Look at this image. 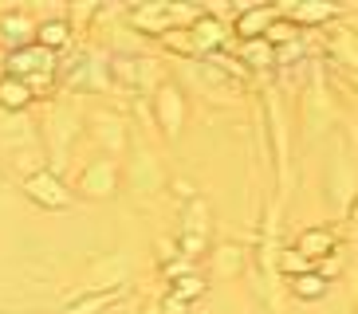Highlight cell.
Segmentation results:
<instances>
[{"label":"cell","instance_id":"obj_10","mask_svg":"<svg viewBox=\"0 0 358 314\" xmlns=\"http://www.w3.org/2000/svg\"><path fill=\"white\" fill-rule=\"evenodd\" d=\"M115 294L110 291H99V294H87V299H79V303H71L67 306V314H95V311H103L106 303H110Z\"/></svg>","mask_w":358,"mask_h":314},{"label":"cell","instance_id":"obj_7","mask_svg":"<svg viewBox=\"0 0 358 314\" xmlns=\"http://www.w3.org/2000/svg\"><path fill=\"white\" fill-rule=\"evenodd\" d=\"M193 43H197L201 52H209V47H221V24L205 16V20L193 24Z\"/></svg>","mask_w":358,"mask_h":314},{"label":"cell","instance_id":"obj_12","mask_svg":"<svg viewBox=\"0 0 358 314\" xmlns=\"http://www.w3.org/2000/svg\"><path fill=\"white\" fill-rule=\"evenodd\" d=\"M327 16H335V4H299L295 8V20H303V24L327 20Z\"/></svg>","mask_w":358,"mask_h":314},{"label":"cell","instance_id":"obj_6","mask_svg":"<svg viewBox=\"0 0 358 314\" xmlns=\"http://www.w3.org/2000/svg\"><path fill=\"white\" fill-rule=\"evenodd\" d=\"M0 31H4V40L20 52V47H28V31H32V24H28V16H16V12H12V16L0 20Z\"/></svg>","mask_w":358,"mask_h":314},{"label":"cell","instance_id":"obj_9","mask_svg":"<svg viewBox=\"0 0 358 314\" xmlns=\"http://www.w3.org/2000/svg\"><path fill=\"white\" fill-rule=\"evenodd\" d=\"M295 294H299V299H323L327 279L323 275H295Z\"/></svg>","mask_w":358,"mask_h":314},{"label":"cell","instance_id":"obj_11","mask_svg":"<svg viewBox=\"0 0 358 314\" xmlns=\"http://www.w3.org/2000/svg\"><path fill=\"white\" fill-rule=\"evenodd\" d=\"M264 40L268 43H292L295 40V24L292 20H272L264 28Z\"/></svg>","mask_w":358,"mask_h":314},{"label":"cell","instance_id":"obj_15","mask_svg":"<svg viewBox=\"0 0 358 314\" xmlns=\"http://www.w3.org/2000/svg\"><path fill=\"white\" fill-rule=\"evenodd\" d=\"M162 311H166V314H189V303L178 299V294H169L166 303H162Z\"/></svg>","mask_w":358,"mask_h":314},{"label":"cell","instance_id":"obj_3","mask_svg":"<svg viewBox=\"0 0 358 314\" xmlns=\"http://www.w3.org/2000/svg\"><path fill=\"white\" fill-rule=\"evenodd\" d=\"M275 20V8L272 4H260V8H248L236 16V31H241L244 40H256V36H264V28Z\"/></svg>","mask_w":358,"mask_h":314},{"label":"cell","instance_id":"obj_16","mask_svg":"<svg viewBox=\"0 0 358 314\" xmlns=\"http://www.w3.org/2000/svg\"><path fill=\"white\" fill-rule=\"evenodd\" d=\"M335 271H338V260H327L323 263V279H327V275H335Z\"/></svg>","mask_w":358,"mask_h":314},{"label":"cell","instance_id":"obj_14","mask_svg":"<svg viewBox=\"0 0 358 314\" xmlns=\"http://www.w3.org/2000/svg\"><path fill=\"white\" fill-rule=\"evenodd\" d=\"M244 55H248V59H252V63H268V59H272V52H268V47H264V43H248V47H244Z\"/></svg>","mask_w":358,"mask_h":314},{"label":"cell","instance_id":"obj_13","mask_svg":"<svg viewBox=\"0 0 358 314\" xmlns=\"http://www.w3.org/2000/svg\"><path fill=\"white\" fill-rule=\"evenodd\" d=\"M201 291H205V283H201L197 275H185V279L173 283V294H178V299H185V303H189V299H197Z\"/></svg>","mask_w":358,"mask_h":314},{"label":"cell","instance_id":"obj_8","mask_svg":"<svg viewBox=\"0 0 358 314\" xmlns=\"http://www.w3.org/2000/svg\"><path fill=\"white\" fill-rule=\"evenodd\" d=\"M36 40H40L43 52H55V47H64V43H67V24H64V20H48V24L40 28V36H36Z\"/></svg>","mask_w":358,"mask_h":314},{"label":"cell","instance_id":"obj_1","mask_svg":"<svg viewBox=\"0 0 358 314\" xmlns=\"http://www.w3.org/2000/svg\"><path fill=\"white\" fill-rule=\"evenodd\" d=\"M24 193H28L36 204H43V209H64V204H71V193H67L64 181L52 177V173H36V177H28Z\"/></svg>","mask_w":358,"mask_h":314},{"label":"cell","instance_id":"obj_5","mask_svg":"<svg viewBox=\"0 0 358 314\" xmlns=\"http://www.w3.org/2000/svg\"><path fill=\"white\" fill-rule=\"evenodd\" d=\"M335 248V236L327 228H311L299 236V255H311V260H319V255H327V251Z\"/></svg>","mask_w":358,"mask_h":314},{"label":"cell","instance_id":"obj_4","mask_svg":"<svg viewBox=\"0 0 358 314\" xmlns=\"http://www.w3.org/2000/svg\"><path fill=\"white\" fill-rule=\"evenodd\" d=\"M32 103V87L20 83V79H0V106L4 110H24V106Z\"/></svg>","mask_w":358,"mask_h":314},{"label":"cell","instance_id":"obj_2","mask_svg":"<svg viewBox=\"0 0 358 314\" xmlns=\"http://www.w3.org/2000/svg\"><path fill=\"white\" fill-rule=\"evenodd\" d=\"M8 67H12V79L28 83L32 75H43L48 67H52V52H43L40 43H36V47H20V52H12Z\"/></svg>","mask_w":358,"mask_h":314}]
</instances>
